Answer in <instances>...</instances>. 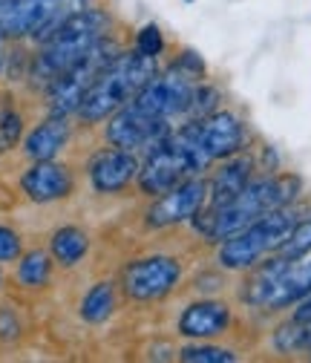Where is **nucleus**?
Here are the masks:
<instances>
[{
    "instance_id": "nucleus-1",
    "label": "nucleus",
    "mask_w": 311,
    "mask_h": 363,
    "mask_svg": "<svg viewBox=\"0 0 311 363\" xmlns=\"http://www.w3.org/2000/svg\"><path fill=\"white\" fill-rule=\"evenodd\" d=\"M300 191V179L297 176H262V179H251L242 188V194L237 199H231L228 205H222L216 211H208L199 219V231L210 240H228L237 231L248 228L251 222H256L262 213L285 208Z\"/></svg>"
},
{
    "instance_id": "nucleus-2",
    "label": "nucleus",
    "mask_w": 311,
    "mask_h": 363,
    "mask_svg": "<svg viewBox=\"0 0 311 363\" xmlns=\"http://www.w3.org/2000/svg\"><path fill=\"white\" fill-rule=\"evenodd\" d=\"M153 78H156V58L142 55L139 50L136 55H118L110 67H104L96 75L90 89L84 93L78 113L86 121H101L104 116L118 110L124 101L136 99Z\"/></svg>"
},
{
    "instance_id": "nucleus-3",
    "label": "nucleus",
    "mask_w": 311,
    "mask_h": 363,
    "mask_svg": "<svg viewBox=\"0 0 311 363\" xmlns=\"http://www.w3.org/2000/svg\"><path fill=\"white\" fill-rule=\"evenodd\" d=\"M104 23H107V18L101 12H96V9H84V12L69 15L47 38V50L38 55L35 75L52 84L58 75L75 69L86 58V52L93 50V43L101 38Z\"/></svg>"
},
{
    "instance_id": "nucleus-4",
    "label": "nucleus",
    "mask_w": 311,
    "mask_h": 363,
    "mask_svg": "<svg viewBox=\"0 0 311 363\" xmlns=\"http://www.w3.org/2000/svg\"><path fill=\"white\" fill-rule=\"evenodd\" d=\"M311 294V257H274L245 283V300L256 308H285Z\"/></svg>"
},
{
    "instance_id": "nucleus-5",
    "label": "nucleus",
    "mask_w": 311,
    "mask_h": 363,
    "mask_svg": "<svg viewBox=\"0 0 311 363\" xmlns=\"http://www.w3.org/2000/svg\"><path fill=\"white\" fill-rule=\"evenodd\" d=\"M294 213L285 211V208H277V211H268L262 213L256 222H251L248 228L237 231L234 237L222 240V248H219V262L231 268V271H239V268H254L265 254L271 251H280V245L288 240V234L294 231Z\"/></svg>"
},
{
    "instance_id": "nucleus-6",
    "label": "nucleus",
    "mask_w": 311,
    "mask_h": 363,
    "mask_svg": "<svg viewBox=\"0 0 311 363\" xmlns=\"http://www.w3.org/2000/svg\"><path fill=\"white\" fill-rule=\"evenodd\" d=\"M107 139L121 150H136L147 145H162L167 139V124L164 118H156L145 113L142 107L130 104L124 107L107 127Z\"/></svg>"
},
{
    "instance_id": "nucleus-7",
    "label": "nucleus",
    "mask_w": 311,
    "mask_h": 363,
    "mask_svg": "<svg viewBox=\"0 0 311 363\" xmlns=\"http://www.w3.org/2000/svg\"><path fill=\"white\" fill-rule=\"evenodd\" d=\"M179 274H182L179 262L170 259V257L139 259L124 271V289L136 300H156L176 286Z\"/></svg>"
},
{
    "instance_id": "nucleus-8",
    "label": "nucleus",
    "mask_w": 311,
    "mask_h": 363,
    "mask_svg": "<svg viewBox=\"0 0 311 363\" xmlns=\"http://www.w3.org/2000/svg\"><path fill=\"white\" fill-rule=\"evenodd\" d=\"M205 196H208V185L202 179H185L176 188L164 191V196L156 199V205L147 211V219L156 228L185 222L199 213V208L205 205Z\"/></svg>"
},
{
    "instance_id": "nucleus-9",
    "label": "nucleus",
    "mask_w": 311,
    "mask_h": 363,
    "mask_svg": "<svg viewBox=\"0 0 311 363\" xmlns=\"http://www.w3.org/2000/svg\"><path fill=\"white\" fill-rule=\"evenodd\" d=\"M191 173H193V170H191L188 159L182 156V150L176 147V145L170 142V135H167V139H164L162 145H156V150L150 153V159H147V164H145L139 182H142V191H145V194L156 196V194H164V191L176 188V185H179V182H185V176H191Z\"/></svg>"
},
{
    "instance_id": "nucleus-10",
    "label": "nucleus",
    "mask_w": 311,
    "mask_h": 363,
    "mask_svg": "<svg viewBox=\"0 0 311 363\" xmlns=\"http://www.w3.org/2000/svg\"><path fill=\"white\" fill-rule=\"evenodd\" d=\"M199 133V145L210 162L216 159H228L242 147V124L231 113H213L196 121Z\"/></svg>"
},
{
    "instance_id": "nucleus-11",
    "label": "nucleus",
    "mask_w": 311,
    "mask_h": 363,
    "mask_svg": "<svg viewBox=\"0 0 311 363\" xmlns=\"http://www.w3.org/2000/svg\"><path fill=\"white\" fill-rule=\"evenodd\" d=\"M228 323H231V311L225 303L202 300L185 308L179 320V332L188 337H216L228 329Z\"/></svg>"
},
{
    "instance_id": "nucleus-12",
    "label": "nucleus",
    "mask_w": 311,
    "mask_h": 363,
    "mask_svg": "<svg viewBox=\"0 0 311 363\" xmlns=\"http://www.w3.org/2000/svg\"><path fill=\"white\" fill-rule=\"evenodd\" d=\"M139 162L130 150H107L93 162V185L101 194H115L136 176Z\"/></svg>"
},
{
    "instance_id": "nucleus-13",
    "label": "nucleus",
    "mask_w": 311,
    "mask_h": 363,
    "mask_svg": "<svg viewBox=\"0 0 311 363\" xmlns=\"http://www.w3.org/2000/svg\"><path fill=\"white\" fill-rule=\"evenodd\" d=\"M23 191L29 194V199L35 202H52L69 194V173L61 164L38 162L35 167H29L23 173Z\"/></svg>"
},
{
    "instance_id": "nucleus-14",
    "label": "nucleus",
    "mask_w": 311,
    "mask_h": 363,
    "mask_svg": "<svg viewBox=\"0 0 311 363\" xmlns=\"http://www.w3.org/2000/svg\"><path fill=\"white\" fill-rule=\"evenodd\" d=\"M248 182H251V159H245V156H239V159L228 162L222 170H216V176L210 182V208L208 211H216L222 205H228L231 199H237Z\"/></svg>"
},
{
    "instance_id": "nucleus-15",
    "label": "nucleus",
    "mask_w": 311,
    "mask_h": 363,
    "mask_svg": "<svg viewBox=\"0 0 311 363\" xmlns=\"http://www.w3.org/2000/svg\"><path fill=\"white\" fill-rule=\"evenodd\" d=\"M67 142V121L64 118H52L47 124H40L29 133L26 139V153L35 159V162H47L52 159Z\"/></svg>"
},
{
    "instance_id": "nucleus-16",
    "label": "nucleus",
    "mask_w": 311,
    "mask_h": 363,
    "mask_svg": "<svg viewBox=\"0 0 311 363\" xmlns=\"http://www.w3.org/2000/svg\"><path fill=\"white\" fill-rule=\"evenodd\" d=\"M52 254L61 265H75L86 254V237L78 228H61L52 237Z\"/></svg>"
},
{
    "instance_id": "nucleus-17",
    "label": "nucleus",
    "mask_w": 311,
    "mask_h": 363,
    "mask_svg": "<svg viewBox=\"0 0 311 363\" xmlns=\"http://www.w3.org/2000/svg\"><path fill=\"white\" fill-rule=\"evenodd\" d=\"M110 311H113V286H110V283H98L90 294L84 297V303H81V314H84V320L101 323Z\"/></svg>"
},
{
    "instance_id": "nucleus-18",
    "label": "nucleus",
    "mask_w": 311,
    "mask_h": 363,
    "mask_svg": "<svg viewBox=\"0 0 311 363\" xmlns=\"http://www.w3.org/2000/svg\"><path fill=\"white\" fill-rule=\"evenodd\" d=\"M47 277H50V257L43 254V251L26 254L23 262H21V268H18V280L23 286H29V289H38V286L47 283Z\"/></svg>"
},
{
    "instance_id": "nucleus-19",
    "label": "nucleus",
    "mask_w": 311,
    "mask_h": 363,
    "mask_svg": "<svg viewBox=\"0 0 311 363\" xmlns=\"http://www.w3.org/2000/svg\"><path fill=\"white\" fill-rule=\"evenodd\" d=\"M280 254L283 257H305V254H311V216L294 225V231L288 234V240L280 245Z\"/></svg>"
},
{
    "instance_id": "nucleus-20",
    "label": "nucleus",
    "mask_w": 311,
    "mask_h": 363,
    "mask_svg": "<svg viewBox=\"0 0 311 363\" xmlns=\"http://www.w3.org/2000/svg\"><path fill=\"white\" fill-rule=\"evenodd\" d=\"M182 360H188V363H231V360H237V354L228 349H216V346H191L182 352Z\"/></svg>"
},
{
    "instance_id": "nucleus-21",
    "label": "nucleus",
    "mask_w": 311,
    "mask_h": 363,
    "mask_svg": "<svg viewBox=\"0 0 311 363\" xmlns=\"http://www.w3.org/2000/svg\"><path fill=\"white\" fill-rule=\"evenodd\" d=\"M18 139H21V116L6 113L4 118H0V150L15 147Z\"/></svg>"
},
{
    "instance_id": "nucleus-22",
    "label": "nucleus",
    "mask_w": 311,
    "mask_h": 363,
    "mask_svg": "<svg viewBox=\"0 0 311 363\" xmlns=\"http://www.w3.org/2000/svg\"><path fill=\"white\" fill-rule=\"evenodd\" d=\"M162 47H164V40H162L159 26H145V29L139 32V43H136V50H139L142 55L156 58V55L162 52Z\"/></svg>"
},
{
    "instance_id": "nucleus-23",
    "label": "nucleus",
    "mask_w": 311,
    "mask_h": 363,
    "mask_svg": "<svg viewBox=\"0 0 311 363\" xmlns=\"http://www.w3.org/2000/svg\"><path fill=\"white\" fill-rule=\"evenodd\" d=\"M21 254V240L15 231L0 228V259H15Z\"/></svg>"
},
{
    "instance_id": "nucleus-24",
    "label": "nucleus",
    "mask_w": 311,
    "mask_h": 363,
    "mask_svg": "<svg viewBox=\"0 0 311 363\" xmlns=\"http://www.w3.org/2000/svg\"><path fill=\"white\" fill-rule=\"evenodd\" d=\"M0 64H4V55H0Z\"/></svg>"
},
{
    "instance_id": "nucleus-25",
    "label": "nucleus",
    "mask_w": 311,
    "mask_h": 363,
    "mask_svg": "<svg viewBox=\"0 0 311 363\" xmlns=\"http://www.w3.org/2000/svg\"><path fill=\"white\" fill-rule=\"evenodd\" d=\"M0 38H4V32H0Z\"/></svg>"
},
{
    "instance_id": "nucleus-26",
    "label": "nucleus",
    "mask_w": 311,
    "mask_h": 363,
    "mask_svg": "<svg viewBox=\"0 0 311 363\" xmlns=\"http://www.w3.org/2000/svg\"><path fill=\"white\" fill-rule=\"evenodd\" d=\"M188 4H191V0H188Z\"/></svg>"
}]
</instances>
